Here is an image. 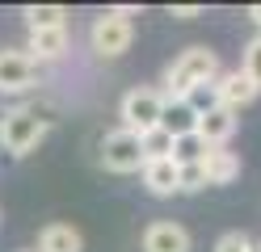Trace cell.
<instances>
[{
  "label": "cell",
  "instance_id": "30bf717a",
  "mask_svg": "<svg viewBox=\"0 0 261 252\" xmlns=\"http://www.w3.org/2000/svg\"><path fill=\"white\" fill-rule=\"evenodd\" d=\"M194 134H198L206 147H227V139L236 134V114H232V109H223V105H219V109H211V114L198 118V130H194Z\"/></svg>",
  "mask_w": 261,
  "mask_h": 252
},
{
  "label": "cell",
  "instance_id": "e0dca14e",
  "mask_svg": "<svg viewBox=\"0 0 261 252\" xmlns=\"http://www.w3.org/2000/svg\"><path fill=\"white\" fill-rule=\"evenodd\" d=\"M206 143L198 139V134H186V139H173V160L177 164H202V156H206Z\"/></svg>",
  "mask_w": 261,
  "mask_h": 252
},
{
  "label": "cell",
  "instance_id": "7c38bea8",
  "mask_svg": "<svg viewBox=\"0 0 261 252\" xmlns=\"http://www.w3.org/2000/svg\"><path fill=\"white\" fill-rule=\"evenodd\" d=\"M202 173H206V185H232L240 177V156L227 147H211L202 156Z\"/></svg>",
  "mask_w": 261,
  "mask_h": 252
},
{
  "label": "cell",
  "instance_id": "52a82bcc",
  "mask_svg": "<svg viewBox=\"0 0 261 252\" xmlns=\"http://www.w3.org/2000/svg\"><path fill=\"white\" fill-rule=\"evenodd\" d=\"M215 89H219V105H223V109H232V114L244 109V105H253L257 93H261L257 84L240 72V67H236V72H223V76L215 80Z\"/></svg>",
  "mask_w": 261,
  "mask_h": 252
},
{
  "label": "cell",
  "instance_id": "5bb4252c",
  "mask_svg": "<svg viewBox=\"0 0 261 252\" xmlns=\"http://www.w3.org/2000/svg\"><path fill=\"white\" fill-rule=\"evenodd\" d=\"M160 126H165L173 139H186V134L198 130V114H194L186 101H165V118H160Z\"/></svg>",
  "mask_w": 261,
  "mask_h": 252
},
{
  "label": "cell",
  "instance_id": "cb8c5ba5",
  "mask_svg": "<svg viewBox=\"0 0 261 252\" xmlns=\"http://www.w3.org/2000/svg\"><path fill=\"white\" fill-rule=\"evenodd\" d=\"M253 252H261V240H253Z\"/></svg>",
  "mask_w": 261,
  "mask_h": 252
},
{
  "label": "cell",
  "instance_id": "ac0fdd59",
  "mask_svg": "<svg viewBox=\"0 0 261 252\" xmlns=\"http://www.w3.org/2000/svg\"><path fill=\"white\" fill-rule=\"evenodd\" d=\"M186 105L198 114V118L211 114V109H219V89H215V84H194L190 97H186Z\"/></svg>",
  "mask_w": 261,
  "mask_h": 252
},
{
  "label": "cell",
  "instance_id": "ba28073f",
  "mask_svg": "<svg viewBox=\"0 0 261 252\" xmlns=\"http://www.w3.org/2000/svg\"><path fill=\"white\" fill-rule=\"evenodd\" d=\"M143 252H190V231L181 223L160 218V223L143 231Z\"/></svg>",
  "mask_w": 261,
  "mask_h": 252
},
{
  "label": "cell",
  "instance_id": "9c48e42d",
  "mask_svg": "<svg viewBox=\"0 0 261 252\" xmlns=\"http://www.w3.org/2000/svg\"><path fill=\"white\" fill-rule=\"evenodd\" d=\"M143 185H148V193H156V198L181 193V164L177 160H148L143 164Z\"/></svg>",
  "mask_w": 261,
  "mask_h": 252
},
{
  "label": "cell",
  "instance_id": "7a4b0ae2",
  "mask_svg": "<svg viewBox=\"0 0 261 252\" xmlns=\"http://www.w3.org/2000/svg\"><path fill=\"white\" fill-rule=\"evenodd\" d=\"M51 130V118L38 114L34 105H13L0 114V147L9 156H30Z\"/></svg>",
  "mask_w": 261,
  "mask_h": 252
},
{
  "label": "cell",
  "instance_id": "d6986e66",
  "mask_svg": "<svg viewBox=\"0 0 261 252\" xmlns=\"http://www.w3.org/2000/svg\"><path fill=\"white\" fill-rule=\"evenodd\" d=\"M240 72L261 89V34H257V38H249V46H244V67H240Z\"/></svg>",
  "mask_w": 261,
  "mask_h": 252
},
{
  "label": "cell",
  "instance_id": "44dd1931",
  "mask_svg": "<svg viewBox=\"0 0 261 252\" xmlns=\"http://www.w3.org/2000/svg\"><path fill=\"white\" fill-rule=\"evenodd\" d=\"M194 189H206L202 164H181V193H194Z\"/></svg>",
  "mask_w": 261,
  "mask_h": 252
},
{
  "label": "cell",
  "instance_id": "603a6c76",
  "mask_svg": "<svg viewBox=\"0 0 261 252\" xmlns=\"http://www.w3.org/2000/svg\"><path fill=\"white\" fill-rule=\"evenodd\" d=\"M249 17H253V25L261 30V5H253V9H249Z\"/></svg>",
  "mask_w": 261,
  "mask_h": 252
},
{
  "label": "cell",
  "instance_id": "9a60e30c",
  "mask_svg": "<svg viewBox=\"0 0 261 252\" xmlns=\"http://www.w3.org/2000/svg\"><path fill=\"white\" fill-rule=\"evenodd\" d=\"M21 17H25L30 34L34 30H68V9H59V5H25Z\"/></svg>",
  "mask_w": 261,
  "mask_h": 252
},
{
  "label": "cell",
  "instance_id": "8fae6325",
  "mask_svg": "<svg viewBox=\"0 0 261 252\" xmlns=\"http://www.w3.org/2000/svg\"><path fill=\"white\" fill-rule=\"evenodd\" d=\"M34 252H85V235L72 223H46L38 231V248Z\"/></svg>",
  "mask_w": 261,
  "mask_h": 252
},
{
  "label": "cell",
  "instance_id": "5b68a950",
  "mask_svg": "<svg viewBox=\"0 0 261 252\" xmlns=\"http://www.w3.org/2000/svg\"><path fill=\"white\" fill-rule=\"evenodd\" d=\"M130 38H135V30H130V21H126L118 9L101 13V17L89 25V42H93V50H97L101 59H118L122 50H130Z\"/></svg>",
  "mask_w": 261,
  "mask_h": 252
},
{
  "label": "cell",
  "instance_id": "3957f363",
  "mask_svg": "<svg viewBox=\"0 0 261 252\" xmlns=\"http://www.w3.org/2000/svg\"><path fill=\"white\" fill-rule=\"evenodd\" d=\"M118 118L126 130L135 134H148L160 126V118H165V93L152 89V84H135V89H126L122 101H118Z\"/></svg>",
  "mask_w": 261,
  "mask_h": 252
},
{
  "label": "cell",
  "instance_id": "6da1fadb",
  "mask_svg": "<svg viewBox=\"0 0 261 252\" xmlns=\"http://www.w3.org/2000/svg\"><path fill=\"white\" fill-rule=\"evenodd\" d=\"M219 76V55L211 46H186L165 67V101H186L194 84H215Z\"/></svg>",
  "mask_w": 261,
  "mask_h": 252
},
{
  "label": "cell",
  "instance_id": "ffe728a7",
  "mask_svg": "<svg viewBox=\"0 0 261 252\" xmlns=\"http://www.w3.org/2000/svg\"><path fill=\"white\" fill-rule=\"evenodd\" d=\"M215 252H253V235L244 231H223L215 240Z\"/></svg>",
  "mask_w": 261,
  "mask_h": 252
},
{
  "label": "cell",
  "instance_id": "d4e9b609",
  "mask_svg": "<svg viewBox=\"0 0 261 252\" xmlns=\"http://www.w3.org/2000/svg\"><path fill=\"white\" fill-rule=\"evenodd\" d=\"M21 252H34V248H21Z\"/></svg>",
  "mask_w": 261,
  "mask_h": 252
},
{
  "label": "cell",
  "instance_id": "2e32d148",
  "mask_svg": "<svg viewBox=\"0 0 261 252\" xmlns=\"http://www.w3.org/2000/svg\"><path fill=\"white\" fill-rule=\"evenodd\" d=\"M139 147H143V160H173V134L165 126L139 134Z\"/></svg>",
  "mask_w": 261,
  "mask_h": 252
},
{
  "label": "cell",
  "instance_id": "8992f818",
  "mask_svg": "<svg viewBox=\"0 0 261 252\" xmlns=\"http://www.w3.org/2000/svg\"><path fill=\"white\" fill-rule=\"evenodd\" d=\"M38 84L42 72L25 50H0V93H30Z\"/></svg>",
  "mask_w": 261,
  "mask_h": 252
},
{
  "label": "cell",
  "instance_id": "7402d4cb",
  "mask_svg": "<svg viewBox=\"0 0 261 252\" xmlns=\"http://www.w3.org/2000/svg\"><path fill=\"white\" fill-rule=\"evenodd\" d=\"M173 17H177V21H194V17H202V5H177Z\"/></svg>",
  "mask_w": 261,
  "mask_h": 252
},
{
  "label": "cell",
  "instance_id": "277c9868",
  "mask_svg": "<svg viewBox=\"0 0 261 252\" xmlns=\"http://www.w3.org/2000/svg\"><path fill=\"white\" fill-rule=\"evenodd\" d=\"M101 164L110 168V173H118V177H126V173H143V147H139V134L135 130H126V126H118V130H106V139H101Z\"/></svg>",
  "mask_w": 261,
  "mask_h": 252
},
{
  "label": "cell",
  "instance_id": "4fadbf2b",
  "mask_svg": "<svg viewBox=\"0 0 261 252\" xmlns=\"http://www.w3.org/2000/svg\"><path fill=\"white\" fill-rule=\"evenodd\" d=\"M68 50V30H34L25 42V55L34 63H51V59H63Z\"/></svg>",
  "mask_w": 261,
  "mask_h": 252
}]
</instances>
